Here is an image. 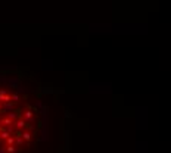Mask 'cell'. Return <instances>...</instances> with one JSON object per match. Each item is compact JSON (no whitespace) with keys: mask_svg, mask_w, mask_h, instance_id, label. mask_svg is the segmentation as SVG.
Instances as JSON below:
<instances>
[{"mask_svg":"<svg viewBox=\"0 0 171 153\" xmlns=\"http://www.w3.org/2000/svg\"><path fill=\"white\" fill-rule=\"evenodd\" d=\"M47 132V109L16 77L0 75V153H36Z\"/></svg>","mask_w":171,"mask_h":153,"instance_id":"cell-1","label":"cell"}]
</instances>
